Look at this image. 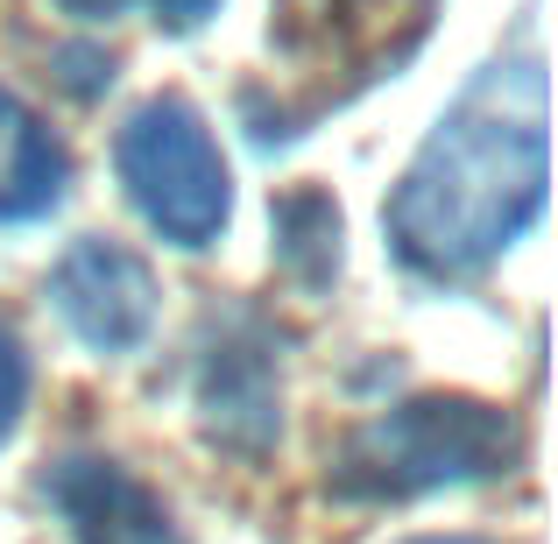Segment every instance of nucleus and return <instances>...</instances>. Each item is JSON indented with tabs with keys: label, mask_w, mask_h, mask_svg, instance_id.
<instances>
[{
	"label": "nucleus",
	"mask_w": 558,
	"mask_h": 544,
	"mask_svg": "<svg viewBox=\"0 0 558 544\" xmlns=\"http://www.w3.org/2000/svg\"><path fill=\"white\" fill-rule=\"evenodd\" d=\"M551 135H545V64H488L452 113L424 135L417 164L389 191V247L424 283L481 276L495 255L523 241L545 213Z\"/></svg>",
	"instance_id": "1"
},
{
	"label": "nucleus",
	"mask_w": 558,
	"mask_h": 544,
	"mask_svg": "<svg viewBox=\"0 0 558 544\" xmlns=\"http://www.w3.org/2000/svg\"><path fill=\"white\" fill-rule=\"evenodd\" d=\"M523 452V432L502 403L481 396H410L368 418L332 460V495L347 503H410L460 481H495Z\"/></svg>",
	"instance_id": "2"
},
{
	"label": "nucleus",
	"mask_w": 558,
	"mask_h": 544,
	"mask_svg": "<svg viewBox=\"0 0 558 544\" xmlns=\"http://www.w3.org/2000/svg\"><path fill=\"white\" fill-rule=\"evenodd\" d=\"M113 170H121V191L149 233H163L170 247H213L233 219V170L219 156L205 113L178 93L142 99L121 121V142H113Z\"/></svg>",
	"instance_id": "3"
},
{
	"label": "nucleus",
	"mask_w": 558,
	"mask_h": 544,
	"mask_svg": "<svg viewBox=\"0 0 558 544\" xmlns=\"http://www.w3.org/2000/svg\"><path fill=\"white\" fill-rule=\"evenodd\" d=\"M156 298H163V290H156V269L128 241H107V233L71 241L50 269L57 318H64L93 354H135L156 333Z\"/></svg>",
	"instance_id": "4"
},
{
	"label": "nucleus",
	"mask_w": 558,
	"mask_h": 544,
	"mask_svg": "<svg viewBox=\"0 0 558 544\" xmlns=\"http://www.w3.org/2000/svg\"><path fill=\"white\" fill-rule=\"evenodd\" d=\"M191 403H198V432L227 452H262L283 432V382H276V347L255 318H227L205 333L198 375H191Z\"/></svg>",
	"instance_id": "5"
},
{
	"label": "nucleus",
	"mask_w": 558,
	"mask_h": 544,
	"mask_svg": "<svg viewBox=\"0 0 558 544\" xmlns=\"http://www.w3.org/2000/svg\"><path fill=\"white\" fill-rule=\"evenodd\" d=\"M43 495L64 517L71 544H184L163 495L149 481H135L121 460H107V452H64L43 474Z\"/></svg>",
	"instance_id": "6"
},
{
	"label": "nucleus",
	"mask_w": 558,
	"mask_h": 544,
	"mask_svg": "<svg viewBox=\"0 0 558 544\" xmlns=\"http://www.w3.org/2000/svg\"><path fill=\"white\" fill-rule=\"evenodd\" d=\"M64 178H71V164H64V142L50 135V121L22 93L0 85V227L43 219L64 198Z\"/></svg>",
	"instance_id": "7"
},
{
	"label": "nucleus",
	"mask_w": 558,
	"mask_h": 544,
	"mask_svg": "<svg viewBox=\"0 0 558 544\" xmlns=\"http://www.w3.org/2000/svg\"><path fill=\"white\" fill-rule=\"evenodd\" d=\"M276 233H283V262L304 283H326L340 269V205L326 191H290L276 198Z\"/></svg>",
	"instance_id": "8"
},
{
	"label": "nucleus",
	"mask_w": 558,
	"mask_h": 544,
	"mask_svg": "<svg viewBox=\"0 0 558 544\" xmlns=\"http://www.w3.org/2000/svg\"><path fill=\"white\" fill-rule=\"evenodd\" d=\"M50 8L71 14V22H113V14H128V8H149L163 28H198V22H213L219 0H50Z\"/></svg>",
	"instance_id": "9"
},
{
	"label": "nucleus",
	"mask_w": 558,
	"mask_h": 544,
	"mask_svg": "<svg viewBox=\"0 0 558 544\" xmlns=\"http://www.w3.org/2000/svg\"><path fill=\"white\" fill-rule=\"evenodd\" d=\"M22 410H28V347H22V333L0 318V446L14 438Z\"/></svg>",
	"instance_id": "10"
},
{
	"label": "nucleus",
	"mask_w": 558,
	"mask_h": 544,
	"mask_svg": "<svg viewBox=\"0 0 558 544\" xmlns=\"http://www.w3.org/2000/svg\"><path fill=\"white\" fill-rule=\"evenodd\" d=\"M57 64H64V85L85 93V99H93L99 85H113V57L107 50H57Z\"/></svg>",
	"instance_id": "11"
},
{
	"label": "nucleus",
	"mask_w": 558,
	"mask_h": 544,
	"mask_svg": "<svg viewBox=\"0 0 558 544\" xmlns=\"http://www.w3.org/2000/svg\"><path fill=\"white\" fill-rule=\"evenodd\" d=\"M403 544H495V537H466V531H446V537H403Z\"/></svg>",
	"instance_id": "12"
}]
</instances>
